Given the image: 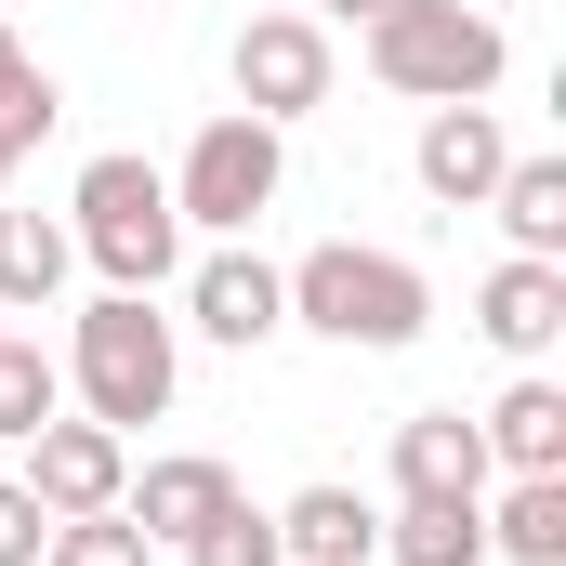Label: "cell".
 <instances>
[{
    "label": "cell",
    "instance_id": "6da1fadb",
    "mask_svg": "<svg viewBox=\"0 0 566 566\" xmlns=\"http://www.w3.org/2000/svg\"><path fill=\"white\" fill-rule=\"evenodd\" d=\"M501 66H514V40L474 0H382L369 13V80L409 93V106H488Z\"/></svg>",
    "mask_w": 566,
    "mask_h": 566
},
{
    "label": "cell",
    "instance_id": "7a4b0ae2",
    "mask_svg": "<svg viewBox=\"0 0 566 566\" xmlns=\"http://www.w3.org/2000/svg\"><path fill=\"white\" fill-rule=\"evenodd\" d=\"M171 316H158V290H106V303H80V329H66V396H80V422L133 434V422H171Z\"/></svg>",
    "mask_w": 566,
    "mask_h": 566
},
{
    "label": "cell",
    "instance_id": "3957f363",
    "mask_svg": "<svg viewBox=\"0 0 566 566\" xmlns=\"http://www.w3.org/2000/svg\"><path fill=\"white\" fill-rule=\"evenodd\" d=\"M277 277H290V329H316V343H356V356H396V343H422V329H434L422 264H396V251H356V238L303 251V264H277Z\"/></svg>",
    "mask_w": 566,
    "mask_h": 566
},
{
    "label": "cell",
    "instance_id": "277c9868",
    "mask_svg": "<svg viewBox=\"0 0 566 566\" xmlns=\"http://www.w3.org/2000/svg\"><path fill=\"white\" fill-rule=\"evenodd\" d=\"M66 211H80V224H66V251H80V264H93L106 290H158L171 264H185V211H171V171H145V158H93Z\"/></svg>",
    "mask_w": 566,
    "mask_h": 566
},
{
    "label": "cell",
    "instance_id": "5b68a950",
    "mask_svg": "<svg viewBox=\"0 0 566 566\" xmlns=\"http://www.w3.org/2000/svg\"><path fill=\"white\" fill-rule=\"evenodd\" d=\"M277 185H290V145H277V119L224 106L211 133L185 145V171H171V211H185V224H211V238H251V224L277 211Z\"/></svg>",
    "mask_w": 566,
    "mask_h": 566
},
{
    "label": "cell",
    "instance_id": "8992f818",
    "mask_svg": "<svg viewBox=\"0 0 566 566\" xmlns=\"http://www.w3.org/2000/svg\"><path fill=\"white\" fill-rule=\"evenodd\" d=\"M13 488H27V501H40L53 527H66V514H106V501L133 488V434H106V422H66V409H53V422L27 434V474H13Z\"/></svg>",
    "mask_w": 566,
    "mask_h": 566
},
{
    "label": "cell",
    "instance_id": "52a82bcc",
    "mask_svg": "<svg viewBox=\"0 0 566 566\" xmlns=\"http://www.w3.org/2000/svg\"><path fill=\"white\" fill-rule=\"evenodd\" d=\"M238 106L251 119H303V106H329V27L316 13H251L238 27Z\"/></svg>",
    "mask_w": 566,
    "mask_h": 566
},
{
    "label": "cell",
    "instance_id": "ba28073f",
    "mask_svg": "<svg viewBox=\"0 0 566 566\" xmlns=\"http://www.w3.org/2000/svg\"><path fill=\"white\" fill-rule=\"evenodd\" d=\"M185 316H198L211 343L251 356V343H277V329H290V277L264 264V251H211V264L185 277Z\"/></svg>",
    "mask_w": 566,
    "mask_h": 566
},
{
    "label": "cell",
    "instance_id": "9c48e42d",
    "mask_svg": "<svg viewBox=\"0 0 566 566\" xmlns=\"http://www.w3.org/2000/svg\"><path fill=\"white\" fill-rule=\"evenodd\" d=\"M501 158H514V133L488 119V106H434L422 145H409V171H422V198H448V211H488V185H501Z\"/></svg>",
    "mask_w": 566,
    "mask_h": 566
},
{
    "label": "cell",
    "instance_id": "30bf717a",
    "mask_svg": "<svg viewBox=\"0 0 566 566\" xmlns=\"http://www.w3.org/2000/svg\"><path fill=\"white\" fill-rule=\"evenodd\" d=\"M474 329H488L501 356H527V369H541V356L566 343V264H527V251H514V264H488V290H474Z\"/></svg>",
    "mask_w": 566,
    "mask_h": 566
},
{
    "label": "cell",
    "instance_id": "8fae6325",
    "mask_svg": "<svg viewBox=\"0 0 566 566\" xmlns=\"http://www.w3.org/2000/svg\"><path fill=\"white\" fill-rule=\"evenodd\" d=\"M396 501H488V434L461 409H409L396 422Z\"/></svg>",
    "mask_w": 566,
    "mask_h": 566
},
{
    "label": "cell",
    "instance_id": "7c38bea8",
    "mask_svg": "<svg viewBox=\"0 0 566 566\" xmlns=\"http://www.w3.org/2000/svg\"><path fill=\"white\" fill-rule=\"evenodd\" d=\"M224 501H238V474H224L211 448H171V461H145V488H119V514H133L145 541H171V554H185Z\"/></svg>",
    "mask_w": 566,
    "mask_h": 566
},
{
    "label": "cell",
    "instance_id": "4fadbf2b",
    "mask_svg": "<svg viewBox=\"0 0 566 566\" xmlns=\"http://www.w3.org/2000/svg\"><path fill=\"white\" fill-rule=\"evenodd\" d=\"M277 554L290 566H369L382 554V514H369L356 488H290L277 501Z\"/></svg>",
    "mask_w": 566,
    "mask_h": 566
},
{
    "label": "cell",
    "instance_id": "5bb4252c",
    "mask_svg": "<svg viewBox=\"0 0 566 566\" xmlns=\"http://www.w3.org/2000/svg\"><path fill=\"white\" fill-rule=\"evenodd\" d=\"M474 434H488V474H566V382H514L501 409H474Z\"/></svg>",
    "mask_w": 566,
    "mask_h": 566
},
{
    "label": "cell",
    "instance_id": "9a60e30c",
    "mask_svg": "<svg viewBox=\"0 0 566 566\" xmlns=\"http://www.w3.org/2000/svg\"><path fill=\"white\" fill-rule=\"evenodd\" d=\"M474 514H488V554H514V566H566V474H514V488H488Z\"/></svg>",
    "mask_w": 566,
    "mask_h": 566
},
{
    "label": "cell",
    "instance_id": "2e32d148",
    "mask_svg": "<svg viewBox=\"0 0 566 566\" xmlns=\"http://www.w3.org/2000/svg\"><path fill=\"white\" fill-rule=\"evenodd\" d=\"M488 211L514 224V251H527V264H566V158H501Z\"/></svg>",
    "mask_w": 566,
    "mask_h": 566
},
{
    "label": "cell",
    "instance_id": "e0dca14e",
    "mask_svg": "<svg viewBox=\"0 0 566 566\" xmlns=\"http://www.w3.org/2000/svg\"><path fill=\"white\" fill-rule=\"evenodd\" d=\"M66 264H80V251H66V224L0 198V303H27V316H40V303L66 290Z\"/></svg>",
    "mask_w": 566,
    "mask_h": 566
},
{
    "label": "cell",
    "instance_id": "ac0fdd59",
    "mask_svg": "<svg viewBox=\"0 0 566 566\" xmlns=\"http://www.w3.org/2000/svg\"><path fill=\"white\" fill-rule=\"evenodd\" d=\"M382 554L396 566H488V514H474V501H396Z\"/></svg>",
    "mask_w": 566,
    "mask_h": 566
},
{
    "label": "cell",
    "instance_id": "d6986e66",
    "mask_svg": "<svg viewBox=\"0 0 566 566\" xmlns=\"http://www.w3.org/2000/svg\"><path fill=\"white\" fill-rule=\"evenodd\" d=\"M53 409H66V356H53L40 329H0V434L27 448V434L53 422Z\"/></svg>",
    "mask_w": 566,
    "mask_h": 566
},
{
    "label": "cell",
    "instance_id": "ffe728a7",
    "mask_svg": "<svg viewBox=\"0 0 566 566\" xmlns=\"http://www.w3.org/2000/svg\"><path fill=\"white\" fill-rule=\"evenodd\" d=\"M40 566H158V541H145L133 514L106 501V514H66V527L40 541Z\"/></svg>",
    "mask_w": 566,
    "mask_h": 566
},
{
    "label": "cell",
    "instance_id": "44dd1931",
    "mask_svg": "<svg viewBox=\"0 0 566 566\" xmlns=\"http://www.w3.org/2000/svg\"><path fill=\"white\" fill-rule=\"evenodd\" d=\"M185 566H290L277 554V514H251V501H224L198 541H185Z\"/></svg>",
    "mask_w": 566,
    "mask_h": 566
},
{
    "label": "cell",
    "instance_id": "7402d4cb",
    "mask_svg": "<svg viewBox=\"0 0 566 566\" xmlns=\"http://www.w3.org/2000/svg\"><path fill=\"white\" fill-rule=\"evenodd\" d=\"M53 119H66V106H53V80H40V66H27V80H13V93H0V158H27V145L53 133Z\"/></svg>",
    "mask_w": 566,
    "mask_h": 566
},
{
    "label": "cell",
    "instance_id": "603a6c76",
    "mask_svg": "<svg viewBox=\"0 0 566 566\" xmlns=\"http://www.w3.org/2000/svg\"><path fill=\"white\" fill-rule=\"evenodd\" d=\"M40 541H53V514H40V501L0 474V566H40Z\"/></svg>",
    "mask_w": 566,
    "mask_h": 566
},
{
    "label": "cell",
    "instance_id": "cb8c5ba5",
    "mask_svg": "<svg viewBox=\"0 0 566 566\" xmlns=\"http://www.w3.org/2000/svg\"><path fill=\"white\" fill-rule=\"evenodd\" d=\"M316 13H329V27H369V13H382V0H316Z\"/></svg>",
    "mask_w": 566,
    "mask_h": 566
},
{
    "label": "cell",
    "instance_id": "d4e9b609",
    "mask_svg": "<svg viewBox=\"0 0 566 566\" xmlns=\"http://www.w3.org/2000/svg\"><path fill=\"white\" fill-rule=\"evenodd\" d=\"M13 80H27V40H13V27H0V93H13Z\"/></svg>",
    "mask_w": 566,
    "mask_h": 566
},
{
    "label": "cell",
    "instance_id": "484cf974",
    "mask_svg": "<svg viewBox=\"0 0 566 566\" xmlns=\"http://www.w3.org/2000/svg\"><path fill=\"white\" fill-rule=\"evenodd\" d=\"M0 185H13V158H0Z\"/></svg>",
    "mask_w": 566,
    "mask_h": 566
}]
</instances>
